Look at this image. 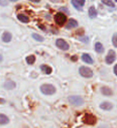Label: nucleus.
<instances>
[{"label":"nucleus","instance_id":"f257e3e1","mask_svg":"<svg viewBox=\"0 0 117 128\" xmlns=\"http://www.w3.org/2000/svg\"><path fill=\"white\" fill-rule=\"evenodd\" d=\"M41 92L45 95H52L56 93V89L54 86L51 84H43L40 87Z\"/></svg>","mask_w":117,"mask_h":128},{"label":"nucleus","instance_id":"f03ea898","mask_svg":"<svg viewBox=\"0 0 117 128\" xmlns=\"http://www.w3.org/2000/svg\"><path fill=\"white\" fill-rule=\"evenodd\" d=\"M79 72V74L85 78H91L93 76V71L88 67H86V66L80 67Z\"/></svg>","mask_w":117,"mask_h":128},{"label":"nucleus","instance_id":"7ed1b4c3","mask_svg":"<svg viewBox=\"0 0 117 128\" xmlns=\"http://www.w3.org/2000/svg\"><path fill=\"white\" fill-rule=\"evenodd\" d=\"M68 101L71 105L75 106H82L84 103L83 98L80 96H70L68 97Z\"/></svg>","mask_w":117,"mask_h":128},{"label":"nucleus","instance_id":"20e7f679","mask_svg":"<svg viewBox=\"0 0 117 128\" xmlns=\"http://www.w3.org/2000/svg\"><path fill=\"white\" fill-rule=\"evenodd\" d=\"M55 21H56V23L58 25L63 26L66 23V21H67V16L63 13H57L56 16H55Z\"/></svg>","mask_w":117,"mask_h":128},{"label":"nucleus","instance_id":"39448f33","mask_svg":"<svg viewBox=\"0 0 117 128\" xmlns=\"http://www.w3.org/2000/svg\"><path fill=\"white\" fill-rule=\"evenodd\" d=\"M83 122L87 125H95L96 123V118L91 114H86L83 117Z\"/></svg>","mask_w":117,"mask_h":128},{"label":"nucleus","instance_id":"423d86ee","mask_svg":"<svg viewBox=\"0 0 117 128\" xmlns=\"http://www.w3.org/2000/svg\"><path fill=\"white\" fill-rule=\"evenodd\" d=\"M116 59V54L114 50H109V52L107 55V56L105 58L106 63L108 64H111L114 62Z\"/></svg>","mask_w":117,"mask_h":128},{"label":"nucleus","instance_id":"0eeeda50","mask_svg":"<svg viewBox=\"0 0 117 128\" xmlns=\"http://www.w3.org/2000/svg\"><path fill=\"white\" fill-rule=\"evenodd\" d=\"M56 44V46L61 50L67 51L69 49V44H67V42H66L63 39H58Z\"/></svg>","mask_w":117,"mask_h":128},{"label":"nucleus","instance_id":"6e6552de","mask_svg":"<svg viewBox=\"0 0 117 128\" xmlns=\"http://www.w3.org/2000/svg\"><path fill=\"white\" fill-rule=\"evenodd\" d=\"M100 91H101L102 94L104 95V96H112L113 94L112 90L110 89V88H108L107 86H103L100 89Z\"/></svg>","mask_w":117,"mask_h":128},{"label":"nucleus","instance_id":"1a4fd4ad","mask_svg":"<svg viewBox=\"0 0 117 128\" xmlns=\"http://www.w3.org/2000/svg\"><path fill=\"white\" fill-rule=\"evenodd\" d=\"M100 106L102 110H110L112 109L113 106L112 103H110V102H104L100 105Z\"/></svg>","mask_w":117,"mask_h":128},{"label":"nucleus","instance_id":"9d476101","mask_svg":"<svg viewBox=\"0 0 117 128\" xmlns=\"http://www.w3.org/2000/svg\"><path fill=\"white\" fill-rule=\"evenodd\" d=\"M77 26H78V22L74 19H70L67 22L66 28H67V29H71V28H76Z\"/></svg>","mask_w":117,"mask_h":128},{"label":"nucleus","instance_id":"9b49d317","mask_svg":"<svg viewBox=\"0 0 117 128\" xmlns=\"http://www.w3.org/2000/svg\"><path fill=\"white\" fill-rule=\"evenodd\" d=\"M11 39H12V36H11V34H10V32H5L4 33L2 34V41H3V42H5V43H8V42H10V40H11Z\"/></svg>","mask_w":117,"mask_h":128},{"label":"nucleus","instance_id":"f8f14e48","mask_svg":"<svg viewBox=\"0 0 117 128\" xmlns=\"http://www.w3.org/2000/svg\"><path fill=\"white\" fill-rule=\"evenodd\" d=\"M15 86H16L15 82L13 81H10V80H9V81H7L4 83V88L6 90H13L15 88Z\"/></svg>","mask_w":117,"mask_h":128},{"label":"nucleus","instance_id":"ddd939ff","mask_svg":"<svg viewBox=\"0 0 117 128\" xmlns=\"http://www.w3.org/2000/svg\"><path fill=\"white\" fill-rule=\"evenodd\" d=\"M88 14L91 19H95L97 17V12L94 6H91L88 10Z\"/></svg>","mask_w":117,"mask_h":128},{"label":"nucleus","instance_id":"4468645a","mask_svg":"<svg viewBox=\"0 0 117 128\" xmlns=\"http://www.w3.org/2000/svg\"><path fill=\"white\" fill-rule=\"evenodd\" d=\"M40 68H41V71L45 74H52V68H51L50 66H48V65H47V64L41 65Z\"/></svg>","mask_w":117,"mask_h":128},{"label":"nucleus","instance_id":"2eb2a0df","mask_svg":"<svg viewBox=\"0 0 117 128\" xmlns=\"http://www.w3.org/2000/svg\"><path fill=\"white\" fill-rule=\"evenodd\" d=\"M82 60L83 62H85V63L87 64H93V60H92V58L91 57V56L89 54H83V56H82Z\"/></svg>","mask_w":117,"mask_h":128},{"label":"nucleus","instance_id":"dca6fc26","mask_svg":"<svg viewBox=\"0 0 117 128\" xmlns=\"http://www.w3.org/2000/svg\"><path fill=\"white\" fill-rule=\"evenodd\" d=\"M95 50H96L98 53H103L104 51V48L100 42H97L96 43V44H95Z\"/></svg>","mask_w":117,"mask_h":128},{"label":"nucleus","instance_id":"f3484780","mask_svg":"<svg viewBox=\"0 0 117 128\" xmlns=\"http://www.w3.org/2000/svg\"><path fill=\"white\" fill-rule=\"evenodd\" d=\"M9 122V118L6 115L0 114V125H6Z\"/></svg>","mask_w":117,"mask_h":128},{"label":"nucleus","instance_id":"a211bd4d","mask_svg":"<svg viewBox=\"0 0 117 128\" xmlns=\"http://www.w3.org/2000/svg\"><path fill=\"white\" fill-rule=\"evenodd\" d=\"M18 19H19V20H20L21 22H23V23H28L29 22V18L27 16H25V14H18Z\"/></svg>","mask_w":117,"mask_h":128},{"label":"nucleus","instance_id":"6ab92c4d","mask_svg":"<svg viewBox=\"0 0 117 128\" xmlns=\"http://www.w3.org/2000/svg\"><path fill=\"white\" fill-rule=\"evenodd\" d=\"M26 60L28 64H33L35 61V56L34 55H30L26 58Z\"/></svg>","mask_w":117,"mask_h":128},{"label":"nucleus","instance_id":"aec40b11","mask_svg":"<svg viewBox=\"0 0 117 128\" xmlns=\"http://www.w3.org/2000/svg\"><path fill=\"white\" fill-rule=\"evenodd\" d=\"M71 4L73 5V6H74L76 10H83L82 6L77 2V0H71Z\"/></svg>","mask_w":117,"mask_h":128},{"label":"nucleus","instance_id":"412c9836","mask_svg":"<svg viewBox=\"0 0 117 128\" xmlns=\"http://www.w3.org/2000/svg\"><path fill=\"white\" fill-rule=\"evenodd\" d=\"M32 37L34 38L35 40L37 41H39V42H43V40H44V38L43 37V36H39V34H36V33H34L32 35Z\"/></svg>","mask_w":117,"mask_h":128},{"label":"nucleus","instance_id":"4be33fe9","mask_svg":"<svg viewBox=\"0 0 117 128\" xmlns=\"http://www.w3.org/2000/svg\"><path fill=\"white\" fill-rule=\"evenodd\" d=\"M102 2L108 6L115 7V3L112 2V0H102Z\"/></svg>","mask_w":117,"mask_h":128},{"label":"nucleus","instance_id":"5701e85b","mask_svg":"<svg viewBox=\"0 0 117 128\" xmlns=\"http://www.w3.org/2000/svg\"><path fill=\"white\" fill-rule=\"evenodd\" d=\"M112 44L116 48H117V33H115L112 36Z\"/></svg>","mask_w":117,"mask_h":128},{"label":"nucleus","instance_id":"b1692460","mask_svg":"<svg viewBox=\"0 0 117 128\" xmlns=\"http://www.w3.org/2000/svg\"><path fill=\"white\" fill-rule=\"evenodd\" d=\"M8 4V2H7V0H0V5L2 6H6Z\"/></svg>","mask_w":117,"mask_h":128},{"label":"nucleus","instance_id":"393cba45","mask_svg":"<svg viewBox=\"0 0 117 128\" xmlns=\"http://www.w3.org/2000/svg\"><path fill=\"white\" fill-rule=\"evenodd\" d=\"M77 2L83 6V5H84V3H85V0H77Z\"/></svg>","mask_w":117,"mask_h":128},{"label":"nucleus","instance_id":"a878e982","mask_svg":"<svg viewBox=\"0 0 117 128\" xmlns=\"http://www.w3.org/2000/svg\"><path fill=\"white\" fill-rule=\"evenodd\" d=\"M71 60L72 61H76V60H78V56H73L71 57Z\"/></svg>","mask_w":117,"mask_h":128},{"label":"nucleus","instance_id":"bb28decb","mask_svg":"<svg viewBox=\"0 0 117 128\" xmlns=\"http://www.w3.org/2000/svg\"><path fill=\"white\" fill-rule=\"evenodd\" d=\"M114 72H115V74L117 76V64L115 65V67H114Z\"/></svg>","mask_w":117,"mask_h":128},{"label":"nucleus","instance_id":"cd10ccee","mask_svg":"<svg viewBox=\"0 0 117 128\" xmlns=\"http://www.w3.org/2000/svg\"><path fill=\"white\" fill-rule=\"evenodd\" d=\"M29 1H31V2H33L37 3V2H40V0H29Z\"/></svg>","mask_w":117,"mask_h":128},{"label":"nucleus","instance_id":"c85d7f7f","mask_svg":"<svg viewBox=\"0 0 117 128\" xmlns=\"http://www.w3.org/2000/svg\"><path fill=\"white\" fill-rule=\"evenodd\" d=\"M2 103H5V100L2 99V98H0V104H2Z\"/></svg>","mask_w":117,"mask_h":128},{"label":"nucleus","instance_id":"c756f323","mask_svg":"<svg viewBox=\"0 0 117 128\" xmlns=\"http://www.w3.org/2000/svg\"><path fill=\"white\" fill-rule=\"evenodd\" d=\"M2 56L0 54V62H2Z\"/></svg>","mask_w":117,"mask_h":128},{"label":"nucleus","instance_id":"7c9ffc66","mask_svg":"<svg viewBox=\"0 0 117 128\" xmlns=\"http://www.w3.org/2000/svg\"><path fill=\"white\" fill-rule=\"evenodd\" d=\"M10 1H11V2H17L18 0H10Z\"/></svg>","mask_w":117,"mask_h":128},{"label":"nucleus","instance_id":"2f4dec72","mask_svg":"<svg viewBox=\"0 0 117 128\" xmlns=\"http://www.w3.org/2000/svg\"><path fill=\"white\" fill-rule=\"evenodd\" d=\"M116 2H117V0H116Z\"/></svg>","mask_w":117,"mask_h":128}]
</instances>
